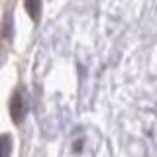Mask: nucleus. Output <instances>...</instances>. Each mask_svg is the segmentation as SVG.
Masks as SVG:
<instances>
[{"label": "nucleus", "mask_w": 157, "mask_h": 157, "mask_svg": "<svg viewBox=\"0 0 157 157\" xmlns=\"http://www.w3.org/2000/svg\"><path fill=\"white\" fill-rule=\"evenodd\" d=\"M28 116V102H26V94H24V88L20 86L12 92L10 98V118H12L14 124H22Z\"/></svg>", "instance_id": "1"}, {"label": "nucleus", "mask_w": 157, "mask_h": 157, "mask_svg": "<svg viewBox=\"0 0 157 157\" xmlns=\"http://www.w3.org/2000/svg\"><path fill=\"white\" fill-rule=\"evenodd\" d=\"M24 6H26V12L32 18V22L37 24L41 18V0H24Z\"/></svg>", "instance_id": "2"}, {"label": "nucleus", "mask_w": 157, "mask_h": 157, "mask_svg": "<svg viewBox=\"0 0 157 157\" xmlns=\"http://www.w3.org/2000/svg\"><path fill=\"white\" fill-rule=\"evenodd\" d=\"M12 155V136L2 134L0 136V157H10Z\"/></svg>", "instance_id": "3"}, {"label": "nucleus", "mask_w": 157, "mask_h": 157, "mask_svg": "<svg viewBox=\"0 0 157 157\" xmlns=\"http://www.w3.org/2000/svg\"><path fill=\"white\" fill-rule=\"evenodd\" d=\"M12 32H14V28H12V14H6V18H4V26H2V36L6 37V39H12Z\"/></svg>", "instance_id": "4"}, {"label": "nucleus", "mask_w": 157, "mask_h": 157, "mask_svg": "<svg viewBox=\"0 0 157 157\" xmlns=\"http://www.w3.org/2000/svg\"><path fill=\"white\" fill-rule=\"evenodd\" d=\"M73 151H75V153L82 151V140H77V141H75V145H73Z\"/></svg>", "instance_id": "5"}, {"label": "nucleus", "mask_w": 157, "mask_h": 157, "mask_svg": "<svg viewBox=\"0 0 157 157\" xmlns=\"http://www.w3.org/2000/svg\"><path fill=\"white\" fill-rule=\"evenodd\" d=\"M4 59H6V53H4V49H2V43H0V65H2Z\"/></svg>", "instance_id": "6"}]
</instances>
